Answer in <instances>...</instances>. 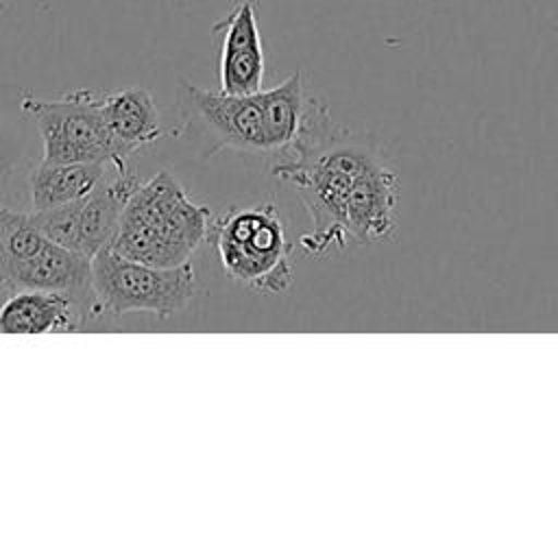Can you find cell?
I'll return each mask as SVG.
<instances>
[{
  "mask_svg": "<svg viewBox=\"0 0 558 558\" xmlns=\"http://www.w3.org/2000/svg\"><path fill=\"white\" fill-rule=\"evenodd\" d=\"M0 286L11 290H57L76 296L92 290V259L50 240L37 257L0 272Z\"/></svg>",
  "mask_w": 558,
  "mask_h": 558,
  "instance_id": "cell-9",
  "label": "cell"
},
{
  "mask_svg": "<svg viewBox=\"0 0 558 558\" xmlns=\"http://www.w3.org/2000/svg\"><path fill=\"white\" fill-rule=\"evenodd\" d=\"M214 246L225 272L251 290L279 294L292 286V257L272 203L229 209L214 225Z\"/></svg>",
  "mask_w": 558,
  "mask_h": 558,
  "instance_id": "cell-3",
  "label": "cell"
},
{
  "mask_svg": "<svg viewBox=\"0 0 558 558\" xmlns=\"http://www.w3.org/2000/svg\"><path fill=\"white\" fill-rule=\"evenodd\" d=\"M211 229L209 207L192 201L170 172L159 170L129 198L109 246L144 264L181 266Z\"/></svg>",
  "mask_w": 558,
  "mask_h": 558,
  "instance_id": "cell-2",
  "label": "cell"
},
{
  "mask_svg": "<svg viewBox=\"0 0 558 558\" xmlns=\"http://www.w3.org/2000/svg\"><path fill=\"white\" fill-rule=\"evenodd\" d=\"M275 174L290 181L312 216L314 231L301 238L318 255L347 240L375 244L397 229L399 179L386 159L366 142L336 131L316 148L281 159Z\"/></svg>",
  "mask_w": 558,
  "mask_h": 558,
  "instance_id": "cell-1",
  "label": "cell"
},
{
  "mask_svg": "<svg viewBox=\"0 0 558 558\" xmlns=\"http://www.w3.org/2000/svg\"><path fill=\"white\" fill-rule=\"evenodd\" d=\"M78 209L81 201H74L48 209H33L31 214L46 238L65 248L78 251Z\"/></svg>",
  "mask_w": 558,
  "mask_h": 558,
  "instance_id": "cell-13",
  "label": "cell"
},
{
  "mask_svg": "<svg viewBox=\"0 0 558 558\" xmlns=\"http://www.w3.org/2000/svg\"><path fill=\"white\" fill-rule=\"evenodd\" d=\"M140 181L129 168H111L109 174L102 179V183L92 190L85 198H81L78 209V253L85 257H94L100 248L109 246L122 211L137 190Z\"/></svg>",
  "mask_w": 558,
  "mask_h": 558,
  "instance_id": "cell-8",
  "label": "cell"
},
{
  "mask_svg": "<svg viewBox=\"0 0 558 558\" xmlns=\"http://www.w3.org/2000/svg\"><path fill=\"white\" fill-rule=\"evenodd\" d=\"M124 168L126 163L113 161H72L54 163L41 159V163L31 174V196L33 209H48L65 203L85 198L96 190L111 168Z\"/></svg>",
  "mask_w": 558,
  "mask_h": 558,
  "instance_id": "cell-11",
  "label": "cell"
},
{
  "mask_svg": "<svg viewBox=\"0 0 558 558\" xmlns=\"http://www.w3.org/2000/svg\"><path fill=\"white\" fill-rule=\"evenodd\" d=\"M181 87L192 113L211 129L220 144L248 153H266L262 89L238 96L220 89H203L187 81H181Z\"/></svg>",
  "mask_w": 558,
  "mask_h": 558,
  "instance_id": "cell-7",
  "label": "cell"
},
{
  "mask_svg": "<svg viewBox=\"0 0 558 558\" xmlns=\"http://www.w3.org/2000/svg\"><path fill=\"white\" fill-rule=\"evenodd\" d=\"M22 111L35 120L44 159L54 163L113 161L126 163L118 155L100 111V96L92 89L68 92L59 98H37L26 94Z\"/></svg>",
  "mask_w": 558,
  "mask_h": 558,
  "instance_id": "cell-5",
  "label": "cell"
},
{
  "mask_svg": "<svg viewBox=\"0 0 558 558\" xmlns=\"http://www.w3.org/2000/svg\"><path fill=\"white\" fill-rule=\"evenodd\" d=\"M218 46V78L225 94H255L264 81V50L257 31L255 4L240 2L211 26Z\"/></svg>",
  "mask_w": 558,
  "mask_h": 558,
  "instance_id": "cell-6",
  "label": "cell"
},
{
  "mask_svg": "<svg viewBox=\"0 0 558 558\" xmlns=\"http://www.w3.org/2000/svg\"><path fill=\"white\" fill-rule=\"evenodd\" d=\"M196 290L190 262L153 266L105 246L92 257V294L111 314L150 312L161 318L187 307Z\"/></svg>",
  "mask_w": 558,
  "mask_h": 558,
  "instance_id": "cell-4",
  "label": "cell"
},
{
  "mask_svg": "<svg viewBox=\"0 0 558 558\" xmlns=\"http://www.w3.org/2000/svg\"><path fill=\"white\" fill-rule=\"evenodd\" d=\"M9 168H11V163H9V159H7V155H4V150H2V146H0V181L7 177Z\"/></svg>",
  "mask_w": 558,
  "mask_h": 558,
  "instance_id": "cell-14",
  "label": "cell"
},
{
  "mask_svg": "<svg viewBox=\"0 0 558 558\" xmlns=\"http://www.w3.org/2000/svg\"><path fill=\"white\" fill-rule=\"evenodd\" d=\"M74 299L57 290H15L0 307V333H44L76 327Z\"/></svg>",
  "mask_w": 558,
  "mask_h": 558,
  "instance_id": "cell-12",
  "label": "cell"
},
{
  "mask_svg": "<svg viewBox=\"0 0 558 558\" xmlns=\"http://www.w3.org/2000/svg\"><path fill=\"white\" fill-rule=\"evenodd\" d=\"M100 111L116 150L124 159L161 135L155 100L144 87H124L100 96Z\"/></svg>",
  "mask_w": 558,
  "mask_h": 558,
  "instance_id": "cell-10",
  "label": "cell"
}]
</instances>
